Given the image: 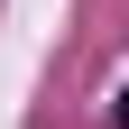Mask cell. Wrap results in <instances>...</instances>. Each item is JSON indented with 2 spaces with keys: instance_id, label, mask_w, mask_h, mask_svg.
<instances>
[{
  "instance_id": "6da1fadb",
  "label": "cell",
  "mask_w": 129,
  "mask_h": 129,
  "mask_svg": "<svg viewBox=\"0 0 129 129\" xmlns=\"http://www.w3.org/2000/svg\"><path fill=\"white\" fill-rule=\"evenodd\" d=\"M111 129H129V92H120V102H111Z\"/></svg>"
}]
</instances>
